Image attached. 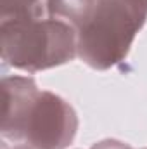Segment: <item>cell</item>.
Returning <instances> with one entry per match:
<instances>
[{"mask_svg": "<svg viewBox=\"0 0 147 149\" xmlns=\"http://www.w3.org/2000/svg\"><path fill=\"white\" fill-rule=\"evenodd\" d=\"M2 149H35L28 144H9L5 141H2Z\"/></svg>", "mask_w": 147, "mask_h": 149, "instance_id": "obj_7", "label": "cell"}, {"mask_svg": "<svg viewBox=\"0 0 147 149\" xmlns=\"http://www.w3.org/2000/svg\"><path fill=\"white\" fill-rule=\"evenodd\" d=\"M3 66L37 73L62 66L78 56V31L66 17L0 21Z\"/></svg>", "mask_w": 147, "mask_h": 149, "instance_id": "obj_2", "label": "cell"}, {"mask_svg": "<svg viewBox=\"0 0 147 149\" xmlns=\"http://www.w3.org/2000/svg\"><path fill=\"white\" fill-rule=\"evenodd\" d=\"M66 0H0V16L5 19L64 17Z\"/></svg>", "mask_w": 147, "mask_h": 149, "instance_id": "obj_5", "label": "cell"}, {"mask_svg": "<svg viewBox=\"0 0 147 149\" xmlns=\"http://www.w3.org/2000/svg\"><path fill=\"white\" fill-rule=\"evenodd\" d=\"M64 17L78 31V57L87 66L106 71L126 59L147 21V0L66 2Z\"/></svg>", "mask_w": 147, "mask_h": 149, "instance_id": "obj_1", "label": "cell"}, {"mask_svg": "<svg viewBox=\"0 0 147 149\" xmlns=\"http://www.w3.org/2000/svg\"><path fill=\"white\" fill-rule=\"evenodd\" d=\"M78 132V114L61 95L40 90L28 113L23 144L35 149H66Z\"/></svg>", "mask_w": 147, "mask_h": 149, "instance_id": "obj_3", "label": "cell"}, {"mask_svg": "<svg viewBox=\"0 0 147 149\" xmlns=\"http://www.w3.org/2000/svg\"><path fill=\"white\" fill-rule=\"evenodd\" d=\"M38 94L40 88L30 76L14 74L2 78V141L23 144L26 118Z\"/></svg>", "mask_w": 147, "mask_h": 149, "instance_id": "obj_4", "label": "cell"}, {"mask_svg": "<svg viewBox=\"0 0 147 149\" xmlns=\"http://www.w3.org/2000/svg\"><path fill=\"white\" fill-rule=\"evenodd\" d=\"M90 149H135V148H132L130 144H126L123 141H118V139H104V141H99L97 144H94Z\"/></svg>", "mask_w": 147, "mask_h": 149, "instance_id": "obj_6", "label": "cell"}, {"mask_svg": "<svg viewBox=\"0 0 147 149\" xmlns=\"http://www.w3.org/2000/svg\"><path fill=\"white\" fill-rule=\"evenodd\" d=\"M68 3H73V5H80V3H87V2H90V0H66Z\"/></svg>", "mask_w": 147, "mask_h": 149, "instance_id": "obj_8", "label": "cell"}, {"mask_svg": "<svg viewBox=\"0 0 147 149\" xmlns=\"http://www.w3.org/2000/svg\"><path fill=\"white\" fill-rule=\"evenodd\" d=\"M146 149H147V148H146Z\"/></svg>", "mask_w": 147, "mask_h": 149, "instance_id": "obj_9", "label": "cell"}]
</instances>
